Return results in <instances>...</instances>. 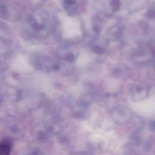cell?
Returning <instances> with one entry per match:
<instances>
[{"mask_svg": "<svg viewBox=\"0 0 155 155\" xmlns=\"http://www.w3.org/2000/svg\"><path fill=\"white\" fill-rule=\"evenodd\" d=\"M110 5L113 9L117 10L120 5V0H110Z\"/></svg>", "mask_w": 155, "mask_h": 155, "instance_id": "cell-3", "label": "cell"}, {"mask_svg": "<svg viewBox=\"0 0 155 155\" xmlns=\"http://www.w3.org/2000/svg\"><path fill=\"white\" fill-rule=\"evenodd\" d=\"M7 8L4 5L1 4L0 5V16L1 17H4L5 15V13H7Z\"/></svg>", "mask_w": 155, "mask_h": 155, "instance_id": "cell-4", "label": "cell"}, {"mask_svg": "<svg viewBox=\"0 0 155 155\" xmlns=\"http://www.w3.org/2000/svg\"><path fill=\"white\" fill-rule=\"evenodd\" d=\"M11 150V143L7 141H2L0 143V155L9 154Z\"/></svg>", "mask_w": 155, "mask_h": 155, "instance_id": "cell-2", "label": "cell"}, {"mask_svg": "<svg viewBox=\"0 0 155 155\" xmlns=\"http://www.w3.org/2000/svg\"><path fill=\"white\" fill-rule=\"evenodd\" d=\"M65 8L69 12L74 11L78 6L76 0H62Z\"/></svg>", "mask_w": 155, "mask_h": 155, "instance_id": "cell-1", "label": "cell"}]
</instances>
